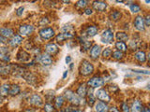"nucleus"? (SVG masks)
<instances>
[{
    "instance_id": "nucleus-29",
    "label": "nucleus",
    "mask_w": 150,
    "mask_h": 112,
    "mask_svg": "<svg viewBox=\"0 0 150 112\" xmlns=\"http://www.w3.org/2000/svg\"><path fill=\"white\" fill-rule=\"evenodd\" d=\"M116 48L117 49V51H121V52H126L128 51V47L125 42H121V41H117L116 43Z\"/></svg>"
},
{
    "instance_id": "nucleus-52",
    "label": "nucleus",
    "mask_w": 150,
    "mask_h": 112,
    "mask_svg": "<svg viewBox=\"0 0 150 112\" xmlns=\"http://www.w3.org/2000/svg\"><path fill=\"white\" fill-rule=\"evenodd\" d=\"M71 112H83V111L80 110V109H72Z\"/></svg>"
},
{
    "instance_id": "nucleus-12",
    "label": "nucleus",
    "mask_w": 150,
    "mask_h": 112,
    "mask_svg": "<svg viewBox=\"0 0 150 112\" xmlns=\"http://www.w3.org/2000/svg\"><path fill=\"white\" fill-rule=\"evenodd\" d=\"M14 30L11 27H0V35L5 38H11L14 35Z\"/></svg>"
},
{
    "instance_id": "nucleus-53",
    "label": "nucleus",
    "mask_w": 150,
    "mask_h": 112,
    "mask_svg": "<svg viewBox=\"0 0 150 112\" xmlns=\"http://www.w3.org/2000/svg\"><path fill=\"white\" fill-rule=\"evenodd\" d=\"M147 57H148V59H149V61H150V51H149V53H148V56H147Z\"/></svg>"
},
{
    "instance_id": "nucleus-43",
    "label": "nucleus",
    "mask_w": 150,
    "mask_h": 112,
    "mask_svg": "<svg viewBox=\"0 0 150 112\" xmlns=\"http://www.w3.org/2000/svg\"><path fill=\"white\" fill-rule=\"evenodd\" d=\"M92 12H93V10H92L91 8H86L85 11H83V13H85L86 15H91Z\"/></svg>"
},
{
    "instance_id": "nucleus-38",
    "label": "nucleus",
    "mask_w": 150,
    "mask_h": 112,
    "mask_svg": "<svg viewBox=\"0 0 150 112\" xmlns=\"http://www.w3.org/2000/svg\"><path fill=\"white\" fill-rule=\"evenodd\" d=\"M49 22H50V21L47 17H43V18H41V20H39V26H45V25H47L48 24H49Z\"/></svg>"
},
{
    "instance_id": "nucleus-7",
    "label": "nucleus",
    "mask_w": 150,
    "mask_h": 112,
    "mask_svg": "<svg viewBox=\"0 0 150 112\" xmlns=\"http://www.w3.org/2000/svg\"><path fill=\"white\" fill-rule=\"evenodd\" d=\"M95 96L98 98V99L101 102L104 103H108L111 101V96L109 95V93H107V91H105L104 89H100L96 92Z\"/></svg>"
},
{
    "instance_id": "nucleus-28",
    "label": "nucleus",
    "mask_w": 150,
    "mask_h": 112,
    "mask_svg": "<svg viewBox=\"0 0 150 112\" xmlns=\"http://www.w3.org/2000/svg\"><path fill=\"white\" fill-rule=\"evenodd\" d=\"M109 17L112 21L116 22L121 18V12L119 10H112L111 12H110Z\"/></svg>"
},
{
    "instance_id": "nucleus-50",
    "label": "nucleus",
    "mask_w": 150,
    "mask_h": 112,
    "mask_svg": "<svg viewBox=\"0 0 150 112\" xmlns=\"http://www.w3.org/2000/svg\"><path fill=\"white\" fill-rule=\"evenodd\" d=\"M141 112H150V109H148V107H144Z\"/></svg>"
},
{
    "instance_id": "nucleus-23",
    "label": "nucleus",
    "mask_w": 150,
    "mask_h": 112,
    "mask_svg": "<svg viewBox=\"0 0 150 112\" xmlns=\"http://www.w3.org/2000/svg\"><path fill=\"white\" fill-rule=\"evenodd\" d=\"M10 90H11V85L10 84H3L0 86V95L2 97H5L8 95H10Z\"/></svg>"
},
{
    "instance_id": "nucleus-22",
    "label": "nucleus",
    "mask_w": 150,
    "mask_h": 112,
    "mask_svg": "<svg viewBox=\"0 0 150 112\" xmlns=\"http://www.w3.org/2000/svg\"><path fill=\"white\" fill-rule=\"evenodd\" d=\"M143 109V105H142V102L138 99H135L132 103V106H131V109L130 111L131 112H141Z\"/></svg>"
},
{
    "instance_id": "nucleus-4",
    "label": "nucleus",
    "mask_w": 150,
    "mask_h": 112,
    "mask_svg": "<svg viewBox=\"0 0 150 112\" xmlns=\"http://www.w3.org/2000/svg\"><path fill=\"white\" fill-rule=\"evenodd\" d=\"M37 61L43 66H49L53 64V58L48 53H42V54L38 55Z\"/></svg>"
},
{
    "instance_id": "nucleus-35",
    "label": "nucleus",
    "mask_w": 150,
    "mask_h": 112,
    "mask_svg": "<svg viewBox=\"0 0 150 112\" xmlns=\"http://www.w3.org/2000/svg\"><path fill=\"white\" fill-rule=\"evenodd\" d=\"M113 54V51H112V49H110V48H106L105 50L102 51V56L104 58H109V57H111Z\"/></svg>"
},
{
    "instance_id": "nucleus-56",
    "label": "nucleus",
    "mask_w": 150,
    "mask_h": 112,
    "mask_svg": "<svg viewBox=\"0 0 150 112\" xmlns=\"http://www.w3.org/2000/svg\"><path fill=\"white\" fill-rule=\"evenodd\" d=\"M149 109H150V105H149Z\"/></svg>"
},
{
    "instance_id": "nucleus-39",
    "label": "nucleus",
    "mask_w": 150,
    "mask_h": 112,
    "mask_svg": "<svg viewBox=\"0 0 150 112\" xmlns=\"http://www.w3.org/2000/svg\"><path fill=\"white\" fill-rule=\"evenodd\" d=\"M72 30H73L72 25H65L64 27L61 29L62 33H71Z\"/></svg>"
},
{
    "instance_id": "nucleus-6",
    "label": "nucleus",
    "mask_w": 150,
    "mask_h": 112,
    "mask_svg": "<svg viewBox=\"0 0 150 112\" xmlns=\"http://www.w3.org/2000/svg\"><path fill=\"white\" fill-rule=\"evenodd\" d=\"M28 103L35 107H41L43 105V100L41 96L38 95V93H33V95L29 97Z\"/></svg>"
},
{
    "instance_id": "nucleus-8",
    "label": "nucleus",
    "mask_w": 150,
    "mask_h": 112,
    "mask_svg": "<svg viewBox=\"0 0 150 112\" xmlns=\"http://www.w3.org/2000/svg\"><path fill=\"white\" fill-rule=\"evenodd\" d=\"M104 84V79L100 77H93L87 81V85L90 88H100L101 86H103Z\"/></svg>"
},
{
    "instance_id": "nucleus-55",
    "label": "nucleus",
    "mask_w": 150,
    "mask_h": 112,
    "mask_svg": "<svg viewBox=\"0 0 150 112\" xmlns=\"http://www.w3.org/2000/svg\"><path fill=\"white\" fill-rule=\"evenodd\" d=\"M147 87H148V89L150 90V83H148V85H147Z\"/></svg>"
},
{
    "instance_id": "nucleus-33",
    "label": "nucleus",
    "mask_w": 150,
    "mask_h": 112,
    "mask_svg": "<svg viewBox=\"0 0 150 112\" xmlns=\"http://www.w3.org/2000/svg\"><path fill=\"white\" fill-rule=\"evenodd\" d=\"M96 102L95 95L92 92H87V103L90 106H92Z\"/></svg>"
},
{
    "instance_id": "nucleus-3",
    "label": "nucleus",
    "mask_w": 150,
    "mask_h": 112,
    "mask_svg": "<svg viewBox=\"0 0 150 112\" xmlns=\"http://www.w3.org/2000/svg\"><path fill=\"white\" fill-rule=\"evenodd\" d=\"M39 37L43 40H50L55 37V30L52 27H43L39 30Z\"/></svg>"
},
{
    "instance_id": "nucleus-11",
    "label": "nucleus",
    "mask_w": 150,
    "mask_h": 112,
    "mask_svg": "<svg viewBox=\"0 0 150 112\" xmlns=\"http://www.w3.org/2000/svg\"><path fill=\"white\" fill-rule=\"evenodd\" d=\"M24 78L29 85L35 86V85H37L38 83V77L32 72H25L24 75Z\"/></svg>"
},
{
    "instance_id": "nucleus-16",
    "label": "nucleus",
    "mask_w": 150,
    "mask_h": 112,
    "mask_svg": "<svg viewBox=\"0 0 150 112\" xmlns=\"http://www.w3.org/2000/svg\"><path fill=\"white\" fill-rule=\"evenodd\" d=\"M92 7L97 11H104L107 8V3L104 1H94L92 4Z\"/></svg>"
},
{
    "instance_id": "nucleus-14",
    "label": "nucleus",
    "mask_w": 150,
    "mask_h": 112,
    "mask_svg": "<svg viewBox=\"0 0 150 112\" xmlns=\"http://www.w3.org/2000/svg\"><path fill=\"white\" fill-rule=\"evenodd\" d=\"M134 27L139 31L144 30V19L143 16H137L134 20Z\"/></svg>"
},
{
    "instance_id": "nucleus-36",
    "label": "nucleus",
    "mask_w": 150,
    "mask_h": 112,
    "mask_svg": "<svg viewBox=\"0 0 150 112\" xmlns=\"http://www.w3.org/2000/svg\"><path fill=\"white\" fill-rule=\"evenodd\" d=\"M130 11H132L133 13H138L141 11V7L138 4H132V5H130Z\"/></svg>"
},
{
    "instance_id": "nucleus-40",
    "label": "nucleus",
    "mask_w": 150,
    "mask_h": 112,
    "mask_svg": "<svg viewBox=\"0 0 150 112\" xmlns=\"http://www.w3.org/2000/svg\"><path fill=\"white\" fill-rule=\"evenodd\" d=\"M121 109H122V112H130V110L129 105H128L126 102H123L121 104Z\"/></svg>"
},
{
    "instance_id": "nucleus-26",
    "label": "nucleus",
    "mask_w": 150,
    "mask_h": 112,
    "mask_svg": "<svg viewBox=\"0 0 150 112\" xmlns=\"http://www.w3.org/2000/svg\"><path fill=\"white\" fill-rule=\"evenodd\" d=\"M64 102H65V98L63 96H56L55 98V109H61V107L63 106L64 105Z\"/></svg>"
},
{
    "instance_id": "nucleus-25",
    "label": "nucleus",
    "mask_w": 150,
    "mask_h": 112,
    "mask_svg": "<svg viewBox=\"0 0 150 112\" xmlns=\"http://www.w3.org/2000/svg\"><path fill=\"white\" fill-rule=\"evenodd\" d=\"M134 58L140 63H144L145 61H146V54H145L144 51H137L135 53Z\"/></svg>"
},
{
    "instance_id": "nucleus-34",
    "label": "nucleus",
    "mask_w": 150,
    "mask_h": 112,
    "mask_svg": "<svg viewBox=\"0 0 150 112\" xmlns=\"http://www.w3.org/2000/svg\"><path fill=\"white\" fill-rule=\"evenodd\" d=\"M113 57L114 59L116 60H121L123 57H124V54H123V52L119 51H113Z\"/></svg>"
},
{
    "instance_id": "nucleus-24",
    "label": "nucleus",
    "mask_w": 150,
    "mask_h": 112,
    "mask_svg": "<svg viewBox=\"0 0 150 112\" xmlns=\"http://www.w3.org/2000/svg\"><path fill=\"white\" fill-rule=\"evenodd\" d=\"M11 72V66L7 64H0V75H8Z\"/></svg>"
},
{
    "instance_id": "nucleus-54",
    "label": "nucleus",
    "mask_w": 150,
    "mask_h": 112,
    "mask_svg": "<svg viewBox=\"0 0 150 112\" xmlns=\"http://www.w3.org/2000/svg\"><path fill=\"white\" fill-rule=\"evenodd\" d=\"M1 102H2V96L0 95V103H1Z\"/></svg>"
},
{
    "instance_id": "nucleus-21",
    "label": "nucleus",
    "mask_w": 150,
    "mask_h": 112,
    "mask_svg": "<svg viewBox=\"0 0 150 112\" xmlns=\"http://www.w3.org/2000/svg\"><path fill=\"white\" fill-rule=\"evenodd\" d=\"M99 32V28L96 25H88L86 29V34L87 37H94Z\"/></svg>"
},
{
    "instance_id": "nucleus-49",
    "label": "nucleus",
    "mask_w": 150,
    "mask_h": 112,
    "mask_svg": "<svg viewBox=\"0 0 150 112\" xmlns=\"http://www.w3.org/2000/svg\"><path fill=\"white\" fill-rule=\"evenodd\" d=\"M70 61H71V57H70L69 55H68L67 57H66V63H67V64H69Z\"/></svg>"
},
{
    "instance_id": "nucleus-20",
    "label": "nucleus",
    "mask_w": 150,
    "mask_h": 112,
    "mask_svg": "<svg viewBox=\"0 0 150 112\" xmlns=\"http://www.w3.org/2000/svg\"><path fill=\"white\" fill-rule=\"evenodd\" d=\"M73 38V34L71 33H59L55 37V40L57 42H63L66 39H69Z\"/></svg>"
},
{
    "instance_id": "nucleus-30",
    "label": "nucleus",
    "mask_w": 150,
    "mask_h": 112,
    "mask_svg": "<svg viewBox=\"0 0 150 112\" xmlns=\"http://www.w3.org/2000/svg\"><path fill=\"white\" fill-rule=\"evenodd\" d=\"M43 110L44 112H56L55 106L52 104V103L47 102L45 105L43 106Z\"/></svg>"
},
{
    "instance_id": "nucleus-15",
    "label": "nucleus",
    "mask_w": 150,
    "mask_h": 112,
    "mask_svg": "<svg viewBox=\"0 0 150 112\" xmlns=\"http://www.w3.org/2000/svg\"><path fill=\"white\" fill-rule=\"evenodd\" d=\"M101 53V48L100 45H94L93 47H91V50H90V57L92 59H98L99 56L100 55Z\"/></svg>"
},
{
    "instance_id": "nucleus-46",
    "label": "nucleus",
    "mask_w": 150,
    "mask_h": 112,
    "mask_svg": "<svg viewBox=\"0 0 150 112\" xmlns=\"http://www.w3.org/2000/svg\"><path fill=\"white\" fill-rule=\"evenodd\" d=\"M108 112H119L118 109L116 106H112V107H110V109H108Z\"/></svg>"
},
{
    "instance_id": "nucleus-51",
    "label": "nucleus",
    "mask_w": 150,
    "mask_h": 112,
    "mask_svg": "<svg viewBox=\"0 0 150 112\" xmlns=\"http://www.w3.org/2000/svg\"><path fill=\"white\" fill-rule=\"evenodd\" d=\"M67 76H68V70L64 72V74H63V79H65L66 78H67Z\"/></svg>"
},
{
    "instance_id": "nucleus-32",
    "label": "nucleus",
    "mask_w": 150,
    "mask_h": 112,
    "mask_svg": "<svg viewBox=\"0 0 150 112\" xmlns=\"http://www.w3.org/2000/svg\"><path fill=\"white\" fill-rule=\"evenodd\" d=\"M81 40V44H82V48L85 51L88 50V49H91V45H92V41H89V40L85 39V38H80Z\"/></svg>"
},
{
    "instance_id": "nucleus-42",
    "label": "nucleus",
    "mask_w": 150,
    "mask_h": 112,
    "mask_svg": "<svg viewBox=\"0 0 150 112\" xmlns=\"http://www.w3.org/2000/svg\"><path fill=\"white\" fill-rule=\"evenodd\" d=\"M24 10H25L24 7H20V8H18L16 10V15H17V16H22V15H23V13H24Z\"/></svg>"
},
{
    "instance_id": "nucleus-48",
    "label": "nucleus",
    "mask_w": 150,
    "mask_h": 112,
    "mask_svg": "<svg viewBox=\"0 0 150 112\" xmlns=\"http://www.w3.org/2000/svg\"><path fill=\"white\" fill-rule=\"evenodd\" d=\"M25 112H39L37 109H25Z\"/></svg>"
},
{
    "instance_id": "nucleus-47",
    "label": "nucleus",
    "mask_w": 150,
    "mask_h": 112,
    "mask_svg": "<svg viewBox=\"0 0 150 112\" xmlns=\"http://www.w3.org/2000/svg\"><path fill=\"white\" fill-rule=\"evenodd\" d=\"M0 42L3 43V44H6L7 43V38H3V37H1V35H0Z\"/></svg>"
},
{
    "instance_id": "nucleus-44",
    "label": "nucleus",
    "mask_w": 150,
    "mask_h": 112,
    "mask_svg": "<svg viewBox=\"0 0 150 112\" xmlns=\"http://www.w3.org/2000/svg\"><path fill=\"white\" fill-rule=\"evenodd\" d=\"M144 24L147 26H150V14H147L146 17L144 18Z\"/></svg>"
},
{
    "instance_id": "nucleus-31",
    "label": "nucleus",
    "mask_w": 150,
    "mask_h": 112,
    "mask_svg": "<svg viewBox=\"0 0 150 112\" xmlns=\"http://www.w3.org/2000/svg\"><path fill=\"white\" fill-rule=\"evenodd\" d=\"M116 38H117L118 41L125 42L129 39V35H128V34H126L125 32H117L116 33Z\"/></svg>"
},
{
    "instance_id": "nucleus-27",
    "label": "nucleus",
    "mask_w": 150,
    "mask_h": 112,
    "mask_svg": "<svg viewBox=\"0 0 150 112\" xmlns=\"http://www.w3.org/2000/svg\"><path fill=\"white\" fill-rule=\"evenodd\" d=\"M21 92V88L18 84H12L11 86V90H10V95L11 96H15L18 95Z\"/></svg>"
},
{
    "instance_id": "nucleus-10",
    "label": "nucleus",
    "mask_w": 150,
    "mask_h": 112,
    "mask_svg": "<svg viewBox=\"0 0 150 112\" xmlns=\"http://www.w3.org/2000/svg\"><path fill=\"white\" fill-rule=\"evenodd\" d=\"M23 41H24L23 37H22V35H19V34H15L10 39V41H8V45H10V46L12 47V48H16V47H18L19 45H21Z\"/></svg>"
},
{
    "instance_id": "nucleus-45",
    "label": "nucleus",
    "mask_w": 150,
    "mask_h": 112,
    "mask_svg": "<svg viewBox=\"0 0 150 112\" xmlns=\"http://www.w3.org/2000/svg\"><path fill=\"white\" fill-rule=\"evenodd\" d=\"M108 89L110 90V91H111V92H114V91H117V90H118V88L116 86V85H109V86H108Z\"/></svg>"
},
{
    "instance_id": "nucleus-41",
    "label": "nucleus",
    "mask_w": 150,
    "mask_h": 112,
    "mask_svg": "<svg viewBox=\"0 0 150 112\" xmlns=\"http://www.w3.org/2000/svg\"><path fill=\"white\" fill-rule=\"evenodd\" d=\"M0 52L3 53L4 55H8V53L10 52V50L7 47H0Z\"/></svg>"
},
{
    "instance_id": "nucleus-19",
    "label": "nucleus",
    "mask_w": 150,
    "mask_h": 112,
    "mask_svg": "<svg viewBox=\"0 0 150 112\" xmlns=\"http://www.w3.org/2000/svg\"><path fill=\"white\" fill-rule=\"evenodd\" d=\"M30 54L28 52H26L25 51H20L19 52H18V54H17V59H18L20 62H23V63H25V62H27V61H29L30 60Z\"/></svg>"
},
{
    "instance_id": "nucleus-37",
    "label": "nucleus",
    "mask_w": 150,
    "mask_h": 112,
    "mask_svg": "<svg viewBox=\"0 0 150 112\" xmlns=\"http://www.w3.org/2000/svg\"><path fill=\"white\" fill-rule=\"evenodd\" d=\"M87 1H86V0H80V1H77L76 3V7L78 8H86V6H87Z\"/></svg>"
},
{
    "instance_id": "nucleus-13",
    "label": "nucleus",
    "mask_w": 150,
    "mask_h": 112,
    "mask_svg": "<svg viewBox=\"0 0 150 112\" xmlns=\"http://www.w3.org/2000/svg\"><path fill=\"white\" fill-rule=\"evenodd\" d=\"M44 50H45L46 53H48V54H50L52 56V55H55L56 53L58 52L59 49L55 43H48L45 45V47H44Z\"/></svg>"
},
{
    "instance_id": "nucleus-18",
    "label": "nucleus",
    "mask_w": 150,
    "mask_h": 112,
    "mask_svg": "<svg viewBox=\"0 0 150 112\" xmlns=\"http://www.w3.org/2000/svg\"><path fill=\"white\" fill-rule=\"evenodd\" d=\"M95 111L96 112H107L108 111V106L106 103L99 101L95 104Z\"/></svg>"
},
{
    "instance_id": "nucleus-5",
    "label": "nucleus",
    "mask_w": 150,
    "mask_h": 112,
    "mask_svg": "<svg viewBox=\"0 0 150 112\" xmlns=\"http://www.w3.org/2000/svg\"><path fill=\"white\" fill-rule=\"evenodd\" d=\"M34 30L35 28L32 24H22L19 27V35L22 37H28L33 34Z\"/></svg>"
},
{
    "instance_id": "nucleus-1",
    "label": "nucleus",
    "mask_w": 150,
    "mask_h": 112,
    "mask_svg": "<svg viewBox=\"0 0 150 112\" xmlns=\"http://www.w3.org/2000/svg\"><path fill=\"white\" fill-rule=\"evenodd\" d=\"M79 71H80L81 75L85 76V77H87V76H90L94 72V66L89 61L83 60L81 63L80 68H79Z\"/></svg>"
},
{
    "instance_id": "nucleus-17",
    "label": "nucleus",
    "mask_w": 150,
    "mask_h": 112,
    "mask_svg": "<svg viewBox=\"0 0 150 112\" xmlns=\"http://www.w3.org/2000/svg\"><path fill=\"white\" fill-rule=\"evenodd\" d=\"M76 95L80 98H85L87 95V88H86V85L85 83H82L78 86L77 91H76Z\"/></svg>"
},
{
    "instance_id": "nucleus-9",
    "label": "nucleus",
    "mask_w": 150,
    "mask_h": 112,
    "mask_svg": "<svg viewBox=\"0 0 150 112\" xmlns=\"http://www.w3.org/2000/svg\"><path fill=\"white\" fill-rule=\"evenodd\" d=\"M101 41L103 43H112L114 41V33L113 30L107 28L101 34Z\"/></svg>"
},
{
    "instance_id": "nucleus-2",
    "label": "nucleus",
    "mask_w": 150,
    "mask_h": 112,
    "mask_svg": "<svg viewBox=\"0 0 150 112\" xmlns=\"http://www.w3.org/2000/svg\"><path fill=\"white\" fill-rule=\"evenodd\" d=\"M66 100H68L72 106H79L80 105V97H79L76 93H75L71 90H67L64 93V96H63Z\"/></svg>"
}]
</instances>
